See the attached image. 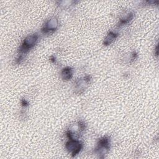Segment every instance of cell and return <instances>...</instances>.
<instances>
[{"label": "cell", "mask_w": 159, "mask_h": 159, "mask_svg": "<svg viewBox=\"0 0 159 159\" xmlns=\"http://www.w3.org/2000/svg\"><path fill=\"white\" fill-rule=\"evenodd\" d=\"M66 148L68 152L71 153L72 156L74 157L80 152L82 148V145L77 140L70 139V140L66 143Z\"/></svg>", "instance_id": "2"}, {"label": "cell", "mask_w": 159, "mask_h": 159, "mask_svg": "<svg viewBox=\"0 0 159 159\" xmlns=\"http://www.w3.org/2000/svg\"><path fill=\"white\" fill-rule=\"evenodd\" d=\"M58 20L57 19L53 18L49 20L44 25L42 29V32L43 33H48L50 31H54L57 28Z\"/></svg>", "instance_id": "3"}, {"label": "cell", "mask_w": 159, "mask_h": 159, "mask_svg": "<svg viewBox=\"0 0 159 159\" xmlns=\"http://www.w3.org/2000/svg\"><path fill=\"white\" fill-rule=\"evenodd\" d=\"M38 36L36 34H33L27 37L20 47V52L21 53H25L27 52L33 46L35 45Z\"/></svg>", "instance_id": "1"}, {"label": "cell", "mask_w": 159, "mask_h": 159, "mask_svg": "<svg viewBox=\"0 0 159 159\" xmlns=\"http://www.w3.org/2000/svg\"><path fill=\"white\" fill-rule=\"evenodd\" d=\"M117 37V34L111 32L106 37L105 40H104V43L106 45H109L110 43H111Z\"/></svg>", "instance_id": "5"}, {"label": "cell", "mask_w": 159, "mask_h": 159, "mask_svg": "<svg viewBox=\"0 0 159 159\" xmlns=\"http://www.w3.org/2000/svg\"><path fill=\"white\" fill-rule=\"evenodd\" d=\"M72 76V71L70 68L67 67L63 70L61 72V76L64 80H68Z\"/></svg>", "instance_id": "4"}]
</instances>
